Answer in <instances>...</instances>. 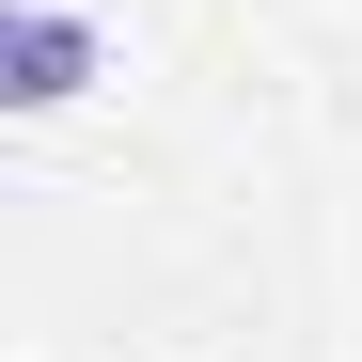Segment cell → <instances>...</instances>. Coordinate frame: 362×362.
Instances as JSON below:
<instances>
[{"label":"cell","instance_id":"cell-1","mask_svg":"<svg viewBox=\"0 0 362 362\" xmlns=\"http://www.w3.org/2000/svg\"><path fill=\"white\" fill-rule=\"evenodd\" d=\"M95 79V32L64 16V0H16V16H0V95H16V110H64Z\"/></svg>","mask_w":362,"mask_h":362}]
</instances>
